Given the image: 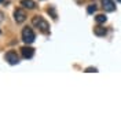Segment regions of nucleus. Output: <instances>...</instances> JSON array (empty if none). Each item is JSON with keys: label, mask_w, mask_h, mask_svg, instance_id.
<instances>
[{"label": "nucleus", "mask_w": 121, "mask_h": 121, "mask_svg": "<svg viewBox=\"0 0 121 121\" xmlns=\"http://www.w3.org/2000/svg\"><path fill=\"white\" fill-rule=\"evenodd\" d=\"M32 23H33V26H35V28H37V29L41 32V33H44V35L50 33V25H48V22L45 21L43 17H40V15L33 17Z\"/></svg>", "instance_id": "1"}, {"label": "nucleus", "mask_w": 121, "mask_h": 121, "mask_svg": "<svg viewBox=\"0 0 121 121\" xmlns=\"http://www.w3.org/2000/svg\"><path fill=\"white\" fill-rule=\"evenodd\" d=\"M35 39H36V35H35V32L32 30V28H25V29L22 30L23 43H26V44H32V43L35 41Z\"/></svg>", "instance_id": "2"}, {"label": "nucleus", "mask_w": 121, "mask_h": 121, "mask_svg": "<svg viewBox=\"0 0 121 121\" xmlns=\"http://www.w3.org/2000/svg\"><path fill=\"white\" fill-rule=\"evenodd\" d=\"M4 59L7 60L10 65H18L19 63V56H18V54L15 52V51H8V52H6Z\"/></svg>", "instance_id": "3"}, {"label": "nucleus", "mask_w": 121, "mask_h": 121, "mask_svg": "<svg viewBox=\"0 0 121 121\" xmlns=\"http://www.w3.org/2000/svg\"><path fill=\"white\" fill-rule=\"evenodd\" d=\"M14 19L17 23H22L26 21V13L23 11L22 8H17L14 11Z\"/></svg>", "instance_id": "4"}, {"label": "nucleus", "mask_w": 121, "mask_h": 121, "mask_svg": "<svg viewBox=\"0 0 121 121\" xmlns=\"http://www.w3.org/2000/svg\"><path fill=\"white\" fill-rule=\"evenodd\" d=\"M21 54H22V56L25 59H30V58H33V55H35V48H32L29 47V44L25 45L21 48Z\"/></svg>", "instance_id": "5"}, {"label": "nucleus", "mask_w": 121, "mask_h": 121, "mask_svg": "<svg viewBox=\"0 0 121 121\" xmlns=\"http://www.w3.org/2000/svg\"><path fill=\"white\" fill-rule=\"evenodd\" d=\"M100 1H102V7L105 11H107V13L116 11V4H114L113 0H100Z\"/></svg>", "instance_id": "6"}, {"label": "nucleus", "mask_w": 121, "mask_h": 121, "mask_svg": "<svg viewBox=\"0 0 121 121\" xmlns=\"http://www.w3.org/2000/svg\"><path fill=\"white\" fill-rule=\"evenodd\" d=\"M94 33H95L96 36H99V37H103V36L107 35V29L103 28V26H100V23H99L98 26H95V28H94Z\"/></svg>", "instance_id": "7"}, {"label": "nucleus", "mask_w": 121, "mask_h": 121, "mask_svg": "<svg viewBox=\"0 0 121 121\" xmlns=\"http://www.w3.org/2000/svg\"><path fill=\"white\" fill-rule=\"evenodd\" d=\"M21 6L28 10H33V8H36V3L33 0H21Z\"/></svg>", "instance_id": "8"}, {"label": "nucleus", "mask_w": 121, "mask_h": 121, "mask_svg": "<svg viewBox=\"0 0 121 121\" xmlns=\"http://www.w3.org/2000/svg\"><path fill=\"white\" fill-rule=\"evenodd\" d=\"M47 13L52 17V19H58V14H56V11H55V7H54V6H50V7L47 8Z\"/></svg>", "instance_id": "9"}, {"label": "nucleus", "mask_w": 121, "mask_h": 121, "mask_svg": "<svg viewBox=\"0 0 121 121\" xmlns=\"http://www.w3.org/2000/svg\"><path fill=\"white\" fill-rule=\"evenodd\" d=\"M95 21H96V23H105L106 21H107V17L103 15V14H98L95 17Z\"/></svg>", "instance_id": "10"}, {"label": "nucleus", "mask_w": 121, "mask_h": 121, "mask_svg": "<svg viewBox=\"0 0 121 121\" xmlns=\"http://www.w3.org/2000/svg\"><path fill=\"white\" fill-rule=\"evenodd\" d=\"M96 6H95V4H90V6H88V7H87V13H88V14H94V13H96Z\"/></svg>", "instance_id": "11"}, {"label": "nucleus", "mask_w": 121, "mask_h": 121, "mask_svg": "<svg viewBox=\"0 0 121 121\" xmlns=\"http://www.w3.org/2000/svg\"><path fill=\"white\" fill-rule=\"evenodd\" d=\"M85 72H87V73H92V72H94V73H96V72H98V69H96V68H87V69H85Z\"/></svg>", "instance_id": "12"}, {"label": "nucleus", "mask_w": 121, "mask_h": 121, "mask_svg": "<svg viewBox=\"0 0 121 121\" xmlns=\"http://www.w3.org/2000/svg\"><path fill=\"white\" fill-rule=\"evenodd\" d=\"M117 3H120V0H117Z\"/></svg>", "instance_id": "13"}, {"label": "nucleus", "mask_w": 121, "mask_h": 121, "mask_svg": "<svg viewBox=\"0 0 121 121\" xmlns=\"http://www.w3.org/2000/svg\"><path fill=\"white\" fill-rule=\"evenodd\" d=\"M1 1H3V0H0V3H1Z\"/></svg>", "instance_id": "14"}]
</instances>
